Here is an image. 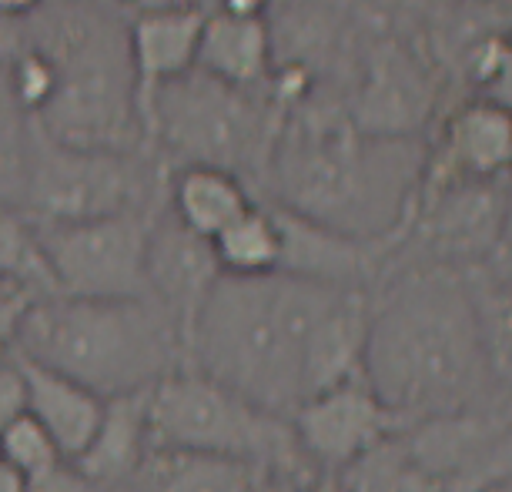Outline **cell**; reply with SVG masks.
<instances>
[{
    "instance_id": "2e32d148",
    "label": "cell",
    "mask_w": 512,
    "mask_h": 492,
    "mask_svg": "<svg viewBox=\"0 0 512 492\" xmlns=\"http://www.w3.org/2000/svg\"><path fill=\"white\" fill-rule=\"evenodd\" d=\"M272 211L278 218V228H282V268L278 272L308 278V282L369 292L365 285L379 282L392 262V255L399 252V245L405 241H359L315 225V221L298 218L278 205H272Z\"/></svg>"
},
{
    "instance_id": "cb8c5ba5",
    "label": "cell",
    "mask_w": 512,
    "mask_h": 492,
    "mask_svg": "<svg viewBox=\"0 0 512 492\" xmlns=\"http://www.w3.org/2000/svg\"><path fill=\"white\" fill-rule=\"evenodd\" d=\"M335 476L349 492H442L439 482L419 466V459L405 446L402 429L362 452Z\"/></svg>"
},
{
    "instance_id": "9a60e30c",
    "label": "cell",
    "mask_w": 512,
    "mask_h": 492,
    "mask_svg": "<svg viewBox=\"0 0 512 492\" xmlns=\"http://www.w3.org/2000/svg\"><path fill=\"white\" fill-rule=\"evenodd\" d=\"M509 161V108L476 98L449 114L436 151H425V168L415 201L456 185H472V181H499L506 178Z\"/></svg>"
},
{
    "instance_id": "6da1fadb",
    "label": "cell",
    "mask_w": 512,
    "mask_h": 492,
    "mask_svg": "<svg viewBox=\"0 0 512 492\" xmlns=\"http://www.w3.org/2000/svg\"><path fill=\"white\" fill-rule=\"evenodd\" d=\"M362 379L402 429L506 405L509 375L492 359L466 268L389 262L369 292Z\"/></svg>"
},
{
    "instance_id": "4316f807",
    "label": "cell",
    "mask_w": 512,
    "mask_h": 492,
    "mask_svg": "<svg viewBox=\"0 0 512 492\" xmlns=\"http://www.w3.org/2000/svg\"><path fill=\"white\" fill-rule=\"evenodd\" d=\"M0 462H7L11 469H17L24 479H34L67 459L61 456V449L54 446V439L44 432L41 422L24 412L21 419L11 422V426L0 432Z\"/></svg>"
},
{
    "instance_id": "5bb4252c",
    "label": "cell",
    "mask_w": 512,
    "mask_h": 492,
    "mask_svg": "<svg viewBox=\"0 0 512 492\" xmlns=\"http://www.w3.org/2000/svg\"><path fill=\"white\" fill-rule=\"evenodd\" d=\"M432 104L436 88L425 64L402 44L382 41L369 47L362 81L345 114L355 128L375 138H419Z\"/></svg>"
},
{
    "instance_id": "836d02e7",
    "label": "cell",
    "mask_w": 512,
    "mask_h": 492,
    "mask_svg": "<svg viewBox=\"0 0 512 492\" xmlns=\"http://www.w3.org/2000/svg\"><path fill=\"white\" fill-rule=\"evenodd\" d=\"M44 0H0V17L14 21V17H27L34 11H41Z\"/></svg>"
},
{
    "instance_id": "f1b7e54d",
    "label": "cell",
    "mask_w": 512,
    "mask_h": 492,
    "mask_svg": "<svg viewBox=\"0 0 512 492\" xmlns=\"http://www.w3.org/2000/svg\"><path fill=\"white\" fill-rule=\"evenodd\" d=\"M34 302L31 292H21V288H11V292L0 295V365L14 355L17 345V328H21V318L27 312V305Z\"/></svg>"
},
{
    "instance_id": "74e56055",
    "label": "cell",
    "mask_w": 512,
    "mask_h": 492,
    "mask_svg": "<svg viewBox=\"0 0 512 492\" xmlns=\"http://www.w3.org/2000/svg\"><path fill=\"white\" fill-rule=\"evenodd\" d=\"M11 288H14V285H7V282H0V295H4V292H11Z\"/></svg>"
},
{
    "instance_id": "ba28073f",
    "label": "cell",
    "mask_w": 512,
    "mask_h": 492,
    "mask_svg": "<svg viewBox=\"0 0 512 492\" xmlns=\"http://www.w3.org/2000/svg\"><path fill=\"white\" fill-rule=\"evenodd\" d=\"M161 205L164 178H154L151 161L141 151L67 148L31 121L17 208L34 225L144 215Z\"/></svg>"
},
{
    "instance_id": "9c48e42d",
    "label": "cell",
    "mask_w": 512,
    "mask_h": 492,
    "mask_svg": "<svg viewBox=\"0 0 512 492\" xmlns=\"http://www.w3.org/2000/svg\"><path fill=\"white\" fill-rule=\"evenodd\" d=\"M154 211L71 221V225L31 221L51 292L64 298H148L144 252H148Z\"/></svg>"
},
{
    "instance_id": "4fadbf2b",
    "label": "cell",
    "mask_w": 512,
    "mask_h": 492,
    "mask_svg": "<svg viewBox=\"0 0 512 492\" xmlns=\"http://www.w3.org/2000/svg\"><path fill=\"white\" fill-rule=\"evenodd\" d=\"M218 278L221 268L215 262V252H211V241L188 231L171 215L168 205L154 211L148 228V252H144V282H148V298L178 328L185 365L191 328H195V318Z\"/></svg>"
},
{
    "instance_id": "f546056e",
    "label": "cell",
    "mask_w": 512,
    "mask_h": 492,
    "mask_svg": "<svg viewBox=\"0 0 512 492\" xmlns=\"http://www.w3.org/2000/svg\"><path fill=\"white\" fill-rule=\"evenodd\" d=\"M27 492H101V489H94L91 482L74 469V462H57L54 469L27 479Z\"/></svg>"
},
{
    "instance_id": "7402d4cb",
    "label": "cell",
    "mask_w": 512,
    "mask_h": 492,
    "mask_svg": "<svg viewBox=\"0 0 512 492\" xmlns=\"http://www.w3.org/2000/svg\"><path fill=\"white\" fill-rule=\"evenodd\" d=\"M144 492H258L265 472L251 462L201 456V452H154L144 462Z\"/></svg>"
},
{
    "instance_id": "e575fe53",
    "label": "cell",
    "mask_w": 512,
    "mask_h": 492,
    "mask_svg": "<svg viewBox=\"0 0 512 492\" xmlns=\"http://www.w3.org/2000/svg\"><path fill=\"white\" fill-rule=\"evenodd\" d=\"M0 492H27V479L7 462H0Z\"/></svg>"
},
{
    "instance_id": "7a4b0ae2",
    "label": "cell",
    "mask_w": 512,
    "mask_h": 492,
    "mask_svg": "<svg viewBox=\"0 0 512 492\" xmlns=\"http://www.w3.org/2000/svg\"><path fill=\"white\" fill-rule=\"evenodd\" d=\"M425 168L419 138H375L312 94L282 111L262 175L275 205L359 241L405 238Z\"/></svg>"
},
{
    "instance_id": "d590c367",
    "label": "cell",
    "mask_w": 512,
    "mask_h": 492,
    "mask_svg": "<svg viewBox=\"0 0 512 492\" xmlns=\"http://www.w3.org/2000/svg\"><path fill=\"white\" fill-rule=\"evenodd\" d=\"M258 492H298V482L292 479H282V476H265Z\"/></svg>"
},
{
    "instance_id": "44dd1931",
    "label": "cell",
    "mask_w": 512,
    "mask_h": 492,
    "mask_svg": "<svg viewBox=\"0 0 512 492\" xmlns=\"http://www.w3.org/2000/svg\"><path fill=\"white\" fill-rule=\"evenodd\" d=\"M164 205L198 238H215L255 205L245 181L218 168H178L164 181Z\"/></svg>"
},
{
    "instance_id": "4dcf8cb0",
    "label": "cell",
    "mask_w": 512,
    "mask_h": 492,
    "mask_svg": "<svg viewBox=\"0 0 512 492\" xmlns=\"http://www.w3.org/2000/svg\"><path fill=\"white\" fill-rule=\"evenodd\" d=\"M21 51H24L21 31H11V21H7V17H0V67L11 64Z\"/></svg>"
},
{
    "instance_id": "8992f818",
    "label": "cell",
    "mask_w": 512,
    "mask_h": 492,
    "mask_svg": "<svg viewBox=\"0 0 512 492\" xmlns=\"http://www.w3.org/2000/svg\"><path fill=\"white\" fill-rule=\"evenodd\" d=\"M148 449L201 452L251 462L265 476L305 482L315 476L288 419L265 412L198 369H175L151 385Z\"/></svg>"
},
{
    "instance_id": "484cf974",
    "label": "cell",
    "mask_w": 512,
    "mask_h": 492,
    "mask_svg": "<svg viewBox=\"0 0 512 492\" xmlns=\"http://www.w3.org/2000/svg\"><path fill=\"white\" fill-rule=\"evenodd\" d=\"M7 67H0V201H21L24 185V161H27V138H31V118L14 101L7 88Z\"/></svg>"
},
{
    "instance_id": "8fae6325",
    "label": "cell",
    "mask_w": 512,
    "mask_h": 492,
    "mask_svg": "<svg viewBox=\"0 0 512 492\" xmlns=\"http://www.w3.org/2000/svg\"><path fill=\"white\" fill-rule=\"evenodd\" d=\"M295 442L315 472H338L402 426L362 375L305 399L288 416Z\"/></svg>"
},
{
    "instance_id": "d4e9b609",
    "label": "cell",
    "mask_w": 512,
    "mask_h": 492,
    "mask_svg": "<svg viewBox=\"0 0 512 492\" xmlns=\"http://www.w3.org/2000/svg\"><path fill=\"white\" fill-rule=\"evenodd\" d=\"M0 282L31 292L34 298L54 295L37 231L31 218L11 201H0Z\"/></svg>"
},
{
    "instance_id": "277c9868",
    "label": "cell",
    "mask_w": 512,
    "mask_h": 492,
    "mask_svg": "<svg viewBox=\"0 0 512 492\" xmlns=\"http://www.w3.org/2000/svg\"><path fill=\"white\" fill-rule=\"evenodd\" d=\"M14 352L101 399L151 389L185 369L178 328L151 298L41 295L27 305Z\"/></svg>"
},
{
    "instance_id": "30bf717a",
    "label": "cell",
    "mask_w": 512,
    "mask_h": 492,
    "mask_svg": "<svg viewBox=\"0 0 512 492\" xmlns=\"http://www.w3.org/2000/svg\"><path fill=\"white\" fill-rule=\"evenodd\" d=\"M405 446L442 492H482L509 479L506 409H472L402 429Z\"/></svg>"
},
{
    "instance_id": "52a82bcc",
    "label": "cell",
    "mask_w": 512,
    "mask_h": 492,
    "mask_svg": "<svg viewBox=\"0 0 512 492\" xmlns=\"http://www.w3.org/2000/svg\"><path fill=\"white\" fill-rule=\"evenodd\" d=\"M282 108L258 91L231 88L198 67L161 84L144 111V144L178 168H218L245 181L262 171Z\"/></svg>"
},
{
    "instance_id": "83f0119b",
    "label": "cell",
    "mask_w": 512,
    "mask_h": 492,
    "mask_svg": "<svg viewBox=\"0 0 512 492\" xmlns=\"http://www.w3.org/2000/svg\"><path fill=\"white\" fill-rule=\"evenodd\" d=\"M24 412H27V385L11 355V359L0 365V432L21 419Z\"/></svg>"
},
{
    "instance_id": "7c38bea8",
    "label": "cell",
    "mask_w": 512,
    "mask_h": 492,
    "mask_svg": "<svg viewBox=\"0 0 512 492\" xmlns=\"http://www.w3.org/2000/svg\"><path fill=\"white\" fill-rule=\"evenodd\" d=\"M429 262L482 265L506 245V188L499 181H472L415 201L409 235Z\"/></svg>"
},
{
    "instance_id": "603a6c76",
    "label": "cell",
    "mask_w": 512,
    "mask_h": 492,
    "mask_svg": "<svg viewBox=\"0 0 512 492\" xmlns=\"http://www.w3.org/2000/svg\"><path fill=\"white\" fill-rule=\"evenodd\" d=\"M211 252L228 278H258L275 275L282 268V228L272 205H251L225 231L211 238Z\"/></svg>"
},
{
    "instance_id": "d6a6232c",
    "label": "cell",
    "mask_w": 512,
    "mask_h": 492,
    "mask_svg": "<svg viewBox=\"0 0 512 492\" xmlns=\"http://www.w3.org/2000/svg\"><path fill=\"white\" fill-rule=\"evenodd\" d=\"M298 492H349L335 472H315L305 482H298Z\"/></svg>"
},
{
    "instance_id": "8d00e7d4",
    "label": "cell",
    "mask_w": 512,
    "mask_h": 492,
    "mask_svg": "<svg viewBox=\"0 0 512 492\" xmlns=\"http://www.w3.org/2000/svg\"><path fill=\"white\" fill-rule=\"evenodd\" d=\"M482 492H512V489H509V479H502V482H492V486H486Z\"/></svg>"
},
{
    "instance_id": "ffe728a7",
    "label": "cell",
    "mask_w": 512,
    "mask_h": 492,
    "mask_svg": "<svg viewBox=\"0 0 512 492\" xmlns=\"http://www.w3.org/2000/svg\"><path fill=\"white\" fill-rule=\"evenodd\" d=\"M195 67L231 88L262 91L272 77V34L268 17H238V14H205Z\"/></svg>"
},
{
    "instance_id": "1f68e13d",
    "label": "cell",
    "mask_w": 512,
    "mask_h": 492,
    "mask_svg": "<svg viewBox=\"0 0 512 492\" xmlns=\"http://www.w3.org/2000/svg\"><path fill=\"white\" fill-rule=\"evenodd\" d=\"M275 0H221V11L238 17H268Z\"/></svg>"
},
{
    "instance_id": "e0dca14e",
    "label": "cell",
    "mask_w": 512,
    "mask_h": 492,
    "mask_svg": "<svg viewBox=\"0 0 512 492\" xmlns=\"http://www.w3.org/2000/svg\"><path fill=\"white\" fill-rule=\"evenodd\" d=\"M201 27H205V11H198L191 4L134 17L128 31V57H131L141 124L154 91L195 67Z\"/></svg>"
},
{
    "instance_id": "5b68a950",
    "label": "cell",
    "mask_w": 512,
    "mask_h": 492,
    "mask_svg": "<svg viewBox=\"0 0 512 492\" xmlns=\"http://www.w3.org/2000/svg\"><path fill=\"white\" fill-rule=\"evenodd\" d=\"M54 67V94L31 118L47 138L88 151H141L144 124L134 94L128 31L84 4L44 14L34 41Z\"/></svg>"
},
{
    "instance_id": "ac0fdd59",
    "label": "cell",
    "mask_w": 512,
    "mask_h": 492,
    "mask_svg": "<svg viewBox=\"0 0 512 492\" xmlns=\"http://www.w3.org/2000/svg\"><path fill=\"white\" fill-rule=\"evenodd\" d=\"M148 395L151 389L104 399L101 422L91 442L74 459V469L94 489L131 486L148 462Z\"/></svg>"
},
{
    "instance_id": "d6986e66",
    "label": "cell",
    "mask_w": 512,
    "mask_h": 492,
    "mask_svg": "<svg viewBox=\"0 0 512 492\" xmlns=\"http://www.w3.org/2000/svg\"><path fill=\"white\" fill-rule=\"evenodd\" d=\"M14 362L27 385V416L41 422L47 436L54 439V446L61 449V456L74 462L98 429L104 399L77 385L74 379H64V375L44 369V365L24 359L17 352Z\"/></svg>"
},
{
    "instance_id": "3957f363",
    "label": "cell",
    "mask_w": 512,
    "mask_h": 492,
    "mask_svg": "<svg viewBox=\"0 0 512 492\" xmlns=\"http://www.w3.org/2000/svg\"><path fill=\"white\" fill-rule=\"evenodd\" d=\"M345 292L285 272L221 275L195 318L188 365L265 412L288 419L305 402V362L322 318Z\"/></svg>"
}]
</instances>
